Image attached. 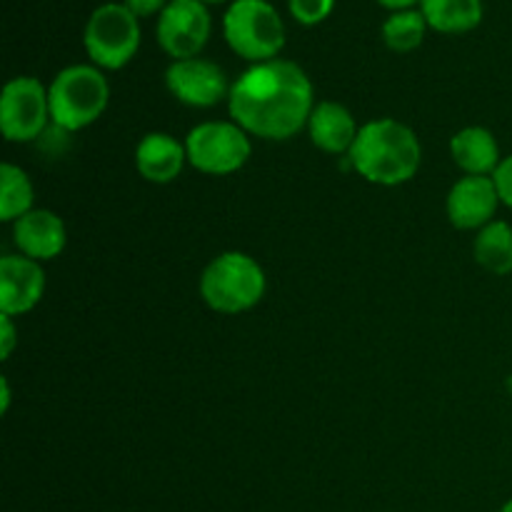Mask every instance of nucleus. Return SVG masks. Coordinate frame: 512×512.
Wrapping results in <instances>:
<instances>
[{
  "label": "nucleus",
  "instance_id": "nucleus-12",
  "mask_svg": "<svg viewBox=\"0 0 512 512\" xmlns=\"http://www.w3.org/2000/svg\"><path fill=\"white\" fill-rule=\"evenodd\" d=\"M45 293V273L38 260L25 255H5L0 260V313L25 315Z\"/></svg>",
  "mask_w": 512,
  "mask_h": 512
},
{
  "label": "nucleus",
  "instance_id": "nucleus-7",
  "mask_svg": "<svg viewBox=\"0 0 512 512\" xmlns=\"http://www.w3.org/2000/svg\"><path fill=\"white\" fill-rule=\"evenodd\" d=\"M188 163L208 175H230L248 163L250 138L238 123L210 120L195 125L185 138Z\"/></svg>",
  "mask_w": 512,
  "mask_h": 512
},
{
  "label": "nucleus",
  "instance_id": "nucleus-26",
  "mask_svg": "<svg viewBox=\"0 0 512 512\" xmlns=\"http://www.w3.org/2000/svg\"><path fill=\"white\" fill-rule=\"evenodd\" d=\"M0 393H3V398H0V410H3V413H8V408H10V385H8V378L0 380Z\"/></svg>",
  "mask_w": 512,
  "mask_h": 512
},
{
  "label": "nucleus",
  "instance_id": "nucleus-22",
  "mask_svg": "<svg viewBox=\"0 0 512 512\" xmlns=\"http://www.w3.org/2000/svg\"><path fill=\"white\" fill-rule=\"evenodd\" d=\"M493 180H495V188H498L500 203L508 205L512 210V155L500 160L498 170L493 173Z\"/></svg>",
  "mask_w": 512,
  "mask_h": 512
},
{
  "label": "nucleus",
  "instance_id": "nucleus-16",
  "mask_svg": "<svg viewBox=\"0 0 512 512\" xmlns=\"http://www.w3.org/2000/svg\"><path fill=\"white\" fill-rule=\"evenodd\" d=\"M450 155L465 175H493L500 165V148L488 128L470 125L450 140Z\"/></svg>",
  "mask_w": 512,
  "mask_h": 512
},
{
  "label": "nucleus",
  "instance_id": "nucleus-8",
  "mask_svg": "<svg viewBox=\"0 0 512 512\" xmlns=\"http://www.w3.org/2000/svg\"><path fill=\"white\" fill-rule=\"evenodd\" d=\"M50 120L48 88L38 78H13L0 98V130L10 143H30Z\"/></svg>",
  "mask_w": 512,
  "mask_h": 512
},
{
  "label": "nucleus",
  "instance_id": "nucleus-4",
  "mask_svg": "<svg viewBox=\"0 0 512 512\" xmlns=\"http://www.w3.org/2000/svg\"><path fill=\"white\" fill-rule=\"evenodd\" d=\"M50 120L63 130H83L108 108L110 88L95 65H70L60 70L48 88Z\"/></svg>",
  "mask_w": 512,
  "mask_h": 512
},
{
  "label": "nucleus",
  "instance_id": "nucleus-2",
  "mask_svg": "<svg viewBox=\"0 0 512 512\" xmlns=\"http://www.w3.org/2000/svg\"><path fill=\"white\" fill-rule=\"evenodd\" d=\"M348 155L360 178L393 188L415 178L423 160V148L413 128L400 120L378 118L360 128Z\"/></svg>",
  "mask_w": 512,
  "mask_h": 512
},
{
  "label": "nucleus",
  "instance_id": "nucleus-15",
  "mask_svg": "<svg viewBox=\"0 0 512 512\" xmlns=\"http://www.w3.org/2000/svg\"><path fill=\"white\" fill-rule=\"evenodd\" d=\"M308 130L313 143L320 150L333 155L350 153V148H353L355 138L360 133L353 113L345 105L333 103V100H325V103L315 105L308 120Z\"/></svg>",
  "mask_w": 512,
  "mask_h": 512
},
{
  "label": "nucleus",
  "instance_id": "nucleus-27",
  "mask_svg": "<svg viewBox=\"0 0 512 512\" xmlns=\"http://www.w3.org/2000/svg\"><path fill=\"white\" fill-rule=\"evenodd\" d=\"M500 512H512V500H508V503H505L503 508H500Z\"/></svg>",
  "mask_w": 512,
  "mask_h": 512
},
{
  "label": "nucleus",
  "instance_id": "nucleus-29",
  "mask_svg": "<svg viewBox=\"0 0 512 512\" xmlns=\"http://www.w3.org/2000/svg\"><path fill=\"white\" fill-rule=\"evenodd\" d=\"M508 385H510V390H512V378H510V383H508Z\"/></svg>",
  "mask_w": 512,
  "mask_h": 512
},
{
  "label": "nucleus",
  "instance_id": "nucleus-11",
  "mask_svg": "<svg viewBox=\"0 0 512 512\" xmlns=\"http://www.w3.org/2000/svg\"><path fill=\"white\" fill-rule=\"evenodd\" d=\"M498 205L493 175H465L448 193V218L460 230H483L493 223Z\"/></svg>",
  "mask_w": 512,
  "mask_h": 512
},
{
  "label": "nucleus",
  "instance_id": "nucleus-28",
  "mask_svg": "<svg viewBox=\"0 0 512 512\" xmlns=\"http://www.w3.org/2000/svg\"><path fill=\"white\" fill-rule=\"evenodd\" d=\"M200 3H205V5H208V3H223V0H200Z\"/></svg>",
  "mask_w": 512,
  "mask_h": 512
},
{
  "label": "nucleus",
  "instance_id": "nucleus-20",
  "mask_svg": "<svg viewBox=\"0 0 512 512\" xmlns=\"http://www.w3.org/2000/svg\"><path fill=\"white\" fill-rule=\"evenodd\" d=\"M428 28L423 10H398L383 23V40L395 53H410L420 48Z\"/></svg>",
  "mask_w": 512,
  "mask_h": 512
},
{
  "label": "nucleus",
  "instance_id": "nucleus-13",
  "mask_svg": "<svg viewBox=\"0 0 512 512\" xmlns=\"http://www.w3.org/2000/svg\"><path fill=\"white\" fill-rule=\"evenodd\" d=\"M13 240L20 255L40 263V260H53L63 253L68 233H65V223L53 210L33 208L13 223Z\"/></svg>",
  "mask_w": 512,
  "mask_h": 512
},
{
  "label": "nucleus",
  "instance_id": "nucleus-19",
  "mask_svg": "<svg viewBox=\"0 0 512 512\" xmlns=\"http://www.w3.org/2000/svg\"><path fill=\"white\" fill-rule=\"evenodd\" d=\"M33 210V183L18 165L3 163L0 168V218L15 223Z\"/></svg>",
  "mask_w": 512,
  "mask_h": 512
},
{
  "label": "nucleus",
  "instance_id": "nucleus-14",
  "mask_svg": "<svg viewBox=\"0 0 512 512\" xmlns=\"http://www.w3.org/2000/svg\"><path fill=\"white\" fill-rule=\"evenodd\" d=\"M188 160L185 143L168 133H148L135 148V168L148 183H173Z\"/></svg>",
  "mask_w": 512,
  "mask_h": 512
},
{
  "label": "nucleus",
  "instance_id": "nucleus-24",
  "mask_svg": "<svg viewBox=\"0 0 512 512\" xmlns=\"http://www.w3.org/2000/svg\"><path fill=\"white\" fill-rule=\"evenodd\" d=\"M125 5L135 18H148V15L163 13L168 0H125Z\"/></svg>",
  "mask_w": 512,
  "mask_h": 512
},
{
  "label": "nucleus",
  "instance_id": "nucleus-5",
  "mask_svg": "<svg viewBox=\"0 0 512 512\" xmlns=\"http://www.w3.org/2000/svg\"><path fill=\"white\" fill-rule=\"evenodd\" d=\"M230 48L250 63L275 60L285 45V25L268 0H235L223 20Z\"/></svg>",
  "mask_w": 512,
  "mask_h": 512
},
{
  "label": "nucleus",
  "instance_id": "nucleus-1",
  "mask_svg": "<svg viewBox=\"0 0 512 512\" xmlns=\"http://www.w3.org/2000/svg\"><path fill=\"white\" fill-rule=\"evenodd\" d=\"M313 85L305 70L290 60H265L245 70L228 95L233 123L265 140H288L308 125Z\"/></svg>",
  "mask_w": 512,
  "mask_h": 512
},
{
  "label": "nucleus",
  "instance_id": "nucleus-17",
  "mask_svg": "<svg viewBox=\"0 0 512 512\" xmlns=\"http://www.w3.org/2000/svg\"><path fill=\"white\" fill-rule=\"evenodd\" d=\"M420 10L438 33H468L483 20V0H423Z\"/></svg>",
  "mask_w": 512,
  "mask_h": 512
},
{
  "label": "nucleus",
  "instance_id": "nucleus-3",
  "mask_svg": "<svg viewBox=\"0 0 512 512\" xmlns=\"http://www.w3.org/2000/svg\"><path fill=\"white\" fill-rule=\"evenodd\" d=\"M200 295L215 313H245L263 300L265 273L250 255L238 253V250L220 253L203 270Z\"/></svg>",
  "mask_w": 512,
  "mask_h": 512
},
{
  "label": "nucleus",
  "instance_id": "nucleus-25",
  "mask_svg": "<svg viewBox=\"0 0 512 512\" xmlns=\"http://www.w3.org/2000/svg\"><path fill=\"white\" fill-rule=\"evenodd\" d=\"M375 3H380L383 8L393 10V13H398V10H410L415 3H423V0H375Z\"/></svg>",
  "mask_w": 512,
  "mask_h": 512
},
{
  "label": "nucleus",
  "instance_id": "nucleus-18",
  "mask_svg": "<svg viewBox=\"0 0 512 512\" xmlns=\"http://www.w3.org/2000/svg\"><path fill=\"white\" fill-rule=\"evenodd\" d=\"M473 255L480 268L493 275L512 273V225L505 220H493L478 233L473 243Z\"/></svg>",
  "mask_w": 512,
  "mask_h": 512
},
{
  "label": "nucleus",
  "instance_id": "nucleus-10",
  "mask_svg": "<svg viewBox=\"0 0 512 512\" xmlns=\"http://www.w3.org/2000/svg\"><path fill=\"white\" fill-rule=\"evenodd\" d=\"M165 85L180 103L190 108H213L225 95H230V85L220 65L205 58L173 60L165 70Z\"/></svg>",
  "mask_w": 512,
  "mask_h": 512
},
{
  "label": "nucleus",
  "instance_id": "nucleus-21",
  "mask_svg": "<svg viewBox=\"0 0 512 512\" xmlns=\"http://www.w3.org/2000/svg\"><path fill=\"white\" fill-rule=\"evenodd\" d=\"M335 0H290V13L298 23L318 25L333 13Z\"/></svg>",
  "mask_w": 512,
  "mask_h": 512
},
{
  "label": "nucleus",
  "instance_id": "nucleus-9",
  "mask_svg": "<svg viewBox=\"0 0 512 512\" xmlns=\"http://www.w3.org/2000/svg\"><path fill=\"white\" fill-rule=\"evenodd\" d=\"M210 13L200 0H170L158 20V43L170 58H198L210 38Z\"/></svg>",
  "mask_w": 512,
  "mask_h": 512
},
{
  "label": "nucleus",
  "instance_id": "nucleus-6",
  "mask_svg": "<svg viewBox=\"0 0 512 512\" xmlns=\"http://www.w3.org/2000/svg\"><path fill=\"white\" fill-rule=\"evenodd\" d=\"M85 50L98 68L118 70L135 58L140 48L138 18L128 5L105 3L93 10L83 35Z\"/></svg>",
  "mask_w": 512,
  "mask_h": 512
},
{
  "label": "nucleus",
  "instance_id": "nucleus-23",
  "mask_svg": "<svg viewBox=\"0 0 512 512\" xmlns=\"http://www.w3.org/2000/svg\"><path fill=\"white\" fill-rule=\"evenodd\" d=\"M15 343H18V340H15L13 318H10V315H0V358L8 360Z\"/></svg>",
  "mask_w": 512,
  "mask_h": 512
}]
</instances>
